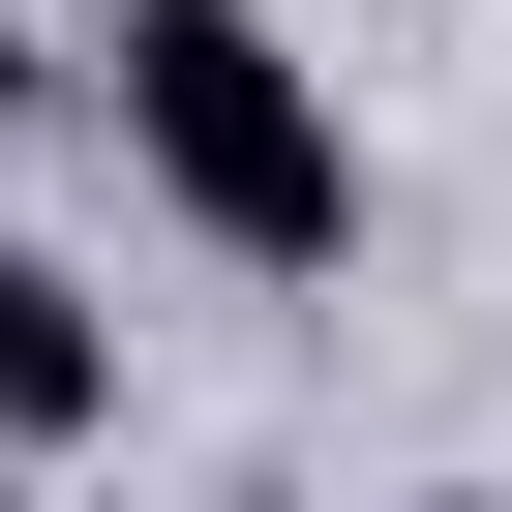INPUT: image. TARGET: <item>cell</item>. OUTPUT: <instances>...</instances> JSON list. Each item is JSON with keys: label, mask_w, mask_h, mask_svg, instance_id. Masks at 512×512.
I'll use <instances>...</instances> for the list:
<instances>
[{"label": "cell", "mask_w": 512, "mask_h": 512, "mask_svg": "<svg viewBox=\"0 0 512 512\" xmlns=\"http://www.w3.org/2000/svg\"><path fill=\"white\" fill-rule=\"evenodd\" d=\"M121 151H151V211H181V241H241V272H332V241H362L332 91L241 31V0H121Z\"/></svg>", "instance_id": "6da1fadb"}, {"label": "cell", "mask_w": 512, "mask_h": 512, "mask_svg": "<svg viewBox=\"0 0 512 512\" xmlns=\"http://www.w3.org/2000/svg\"><path fill=\"white\" fill-rule=\"evenodd\" d=\"M91 392H121V332H91V302H61V272H31V241H0V452H61V422H91Z\"/></svg>", "instance_id": "7a4b0ae2"}, {"label": "cell", "mask_w": 512, "mask_h": 512, "mask_svg": "<svg viewBox=\"0 0 512 512\" xmlns=\"http://www.w3.org/2000/svg\"><path fill=\"white\" fill-rule=\"evenodd\" d=\"M0 91H31V61H0Z\"/></svg>", "instance_id": "3957f363"}]
</instances>
